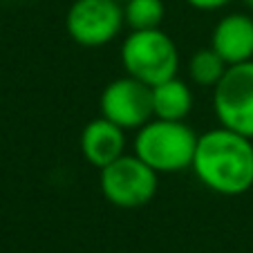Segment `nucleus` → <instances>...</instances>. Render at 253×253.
I'll list each match as a JSON object with an SVG mask.
<instances>
[{
  "label": "nucleus",
  "mask_w": 253,
  "mask_h": 253,
  "mask_svg": "<svg viewBox=\"0 0 253 253\" xmlns=\"http://www.w3.org/2000/svg\"><path fill=\"white\" fill-rule=\"evenodd\" d=\"M193 172L217 195H244L253 186V139L224 128L200 134Z\"/></svg>",
  "instance_id": "obj_1"
},
{
  "label": "nucleus",
  "mask_w": 253,
  "mask_h": 253,
  "mask_svg": "<svg viewBox=\"0 0 253 253\" xmlns=\"http://www.w3.org/2000/svg\"><path fill=\"white\" fill-rule=\"evenodd\" d=\"M197 134L186 121L153 119L134 137V155L157 172H179L193 166Z\"/></svg>",
  "instance_id": "obj_2"
},
{
  "label": "nucleus",
  "mask_w": 253,
  "mask_h": 253,
  "mask_svg": "<svg viewBox=\"0 0 253 253\" xmlns=\"http://www.w3.org/2000/svg\"><path fill=\"white\" fill-rule=\"evenodd\" d=\"M121 65L126 74L157 85L177 77L179 49L164 29H132L121 45Z\"/></svg>",
  "instance_id": "obj_3"
},
{
  "label": "nucleus",
  "mask_w": 253,
  "mask_h": 253,
  "mask_svg": "<svg viewBox=\"0 0 253 253\" xmlns=\"http://www.w3.org/2000/svg\"><path fill=\"white\" fill-rule=\"evenodd\" d=\"M99 188L112 206L139 209L153 202L159 188V172L137 155H121L112 164L101 168Z\"/></svg>",
  "instance_id": "obj_4"
},
{
  "label": "nucleus",
  "mask_w": 253,
  "mask_h": 253,
  "mask_svg": "<svg viewBox=\"0 0 253 253\" xmlns=\"http://www.w3.org/2000/svg\"><path fill=\"white\" fill-rule=\"evenodd\" d=\"M124 25V5L117 0H74L65 16L67 36L81 47L112 43Z\"/></svg>",
  "instance_id": "obj_5"
},
{
  "label": "nucleus",
  "mask_w": 253,
  "mask_h": 253,
  "mask_svg": "<svg viewBox=\"0 0 253 253\" xmlns=\"http://www.w3.org/2000/svg\"><path fill=\"white\" fill-rule=\"evenodd\" d=\"M213 90V108L220 126L253 139V61L229 65Z\"/></svg>",
  "instance_id": "obj_6"
},
{
  "label": "nucleus",
  "mask_w": 253,
  "mask_h": 253,
  "mask_svg": "<svg viewBox=\"0 0 253 253\" xmlns=\"http://www.w3.org/2000/svg\"><path fill=\"white\" fill-rule=\"evenodd\" d=\"M101 117L110 119L124 130H139L155 117L153 112V87L139 79H115L103 87L99 96Z\"/></svg>",
  "instance_id": "obj_7"
},
{
  "label": "nucleus",
  "mask_w": 253,
  "mask_h": 253,
  "mask_svg": "<svg viewBox=\"0 0 253 253\" xmlns=\"http://www.w3.org/2000/svg\"><path fill=\"white\" fill-rule=\"evenodd\" d=\"M79 146L83 159L101 170L121 155H126V130L105 117H96L90 124H85Z\"/></svg>",
  "instance_id": "obj_8"
},
{
  "label": "nucleus",
  "mask_w": 253,
  "mask_h": 253,
  "mask_svg": "<svg viewBox=\"0 0 253 253\" xmlns=\"http://www.w3.org/2000/svg\"><path fill=\"white\" fill-rule=\"evenodd\" d=\"M211 47L229 65L253 61V18L247 14H229L215 25Z\"/></svg>",
  "instance_id": "obj_9"
},
{
  "label": "nucleus",
  "mask_w": 253,
  "mask_h": 253,
  "mask_svg": "<svg viewBox=\"0 0 253 253\" xmlns=\"http://www.w3.org/2000/svg\"><path fill=\"white\" fill-rule=\"evenodd\" d=\"M193 110V90L186 81L172 77L153 85V112L157 119L184 121Z\"/></svg>",
  "instance_id": "obj_10"
},
{
  "label": "nucleus",
  "mask_w": 253,
  "mask_h": 253,
  "mask_svg": "<svg viewBox=\"0 0 253 253\" xmlns=\"http://www.w3.org/2000/svg\"><path fill=\"white\" fill-rule=\"evenodd\" d=\"M226 70H229V63L215 52L213 47L197 49L191 56V61H188L191 81L202 87H215L226 74Z\"/></svg>",
  "instance_id": "obj_11"
},
{
  "label": "nucleus",
  "mask_w": 253,
  "mask_h": 253,
  "mask_svg": "<svg viewBox=\"0 0 253 253\" xmlns=\"http://www.w3.org/2000/svg\"><path fill=\"white\" fill-rule=\"evenodd\" d=\"M164 0H128L124 2L126 25L130 29H157L164 20Z\"/></svg>",
  "instance_id": "obj_12"
},
{
  "label": "nucleus",
  "mask_w": 253,
  "mask_h": 253,
  "mask_svg": "<svg viewBox=\"0 0 253 253\" xmlns=\"http://www.w3.org/2000/svg\"><path fill=\"white\" fill-rule=\"evenodd\" d=\"M186 2L200 11H215V9H222V7L231 5L233 0H186Z\"/></svg>",
  "instance_id": "obj_13"
},
{
  "label": "nucleus",
  "mask_w": 253,
  "mask_h": 253,
  "mask_svg": "<svg viewBox=\"0 0 253 253\" xmlns=\"http://www.w3.org/2000/svg\"><path fill=\"white\" fill-rule=\"evenodd\" d=\"M244 5H247V7H249V9H251V11H253V0H244Z\"/></svg>",
  "instance_id": "obj_14"
},
{
  "label": "nucleus",
  "mask_w": 253,
  "mask_h": 253,
  "mask_svg": "<svg viewBox=\"0 0 253 253\" xmlns=\"http://www.w3.org/2000/svg\"><path fill=\"white\" fill-rule=\"evenodd\" d=\"M117 2H121V5H124V2H128V0H117Z\"/></svg>",
  "instance_id": "obj_15"
}]
</instances>
